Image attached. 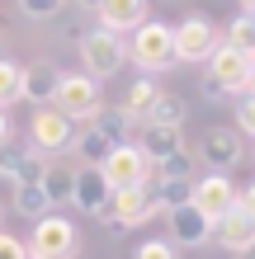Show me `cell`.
I'll return each mask as SVG.
<instances>
[{
    "label": "cell",
    "instance_id": "obj_1",
    "mask_svg": "<svg viewBox=\"0 0 255 259\" xmlns=\"http://www.w3.org/2000/svg\"><path fill=\"white\" fill-rule=\"evenodd\" d=\"M128 57L137 62V71L147 75H156V71H170L179 57H175V28L170 24H156V19H147L137 33H132L128 42Z\"/></svg>",
    "mask_w": 255,
    "mask_h": 259
},
{
    "label": "cell",
    "instance_id": "obj_2",
    "mask_svg": "<svg viewBox=\"0 0 255 259\" xmlns=\"http://www.w3.org/2000/svg\"><path fill=\"white\" fill-rule=\"evenodd\" d=\"M57 113H66L71 123H85L104 109V85L85 71H62V85H57V99H52Z\"/></svg>",
    "mask_w": 255,
    "mask_h": 259
},
{
    "label": "cell",
    "instance_id": "obj_3",
    "mask_svg": "<svg viewBox=\"0 0 255 259\" xmlns=\"http://www.w3.org/2000/svg\"><path fill=\"white\" fill-rule=\"evenodd\" d=\"M81 236L62 212H48V217L33 222V236H28V259H76Z\"/></svg>",
    "mask_w": 255,
    "mask_h": 259
},
{
    "label": "cell",
    "instance_id": "obj_4",
    "mask_svg": "<svg viewBox=\"0 0 255 259\" xmlns=\"http://www.w3.org/2000/svg\"><path fill=\"white\" fill-rule=\"evenodd\" d=\"M81 62H85V75L109 80V75H118V71H123V62H128V42L95 24V28L85 33V42H81Z\"/></svg>",
    "mask_w": 255,
    "mask_h": 259
},
{
    "label": "cell",
    "instance_id": "obj_5",
    "mask_svg": "<svg viewBox=\"0 0 255 259\" xmlns=\"http://www.w3.org/2000/svg\"><path fill=\"white\" fill-rule=\"evenodd\" d=\"M156 212H161V198H156V179H152V184H142V189L114 193V203L104 207L99 222H109V226H118V231H128V226H147Z\"/></svg>",
    "mask_w": 255,
    "mask_h": 259
},
{
    "label": "cell",
    "instance_id": "obj_6",
    "mask_svg": "<svg viewBox=\"0 0 255 259\" xmlns=\"http://www.w3.org/2000/svg\"><path fill=\"white\" fill-rule=\"evenodd\" d=\"M99 175L114 193H128V189L152 184V160L137 151V142H128V146H114V156L99 165Z\"/></svg>",
    "mask_w": 255,
    "mask_h": 259
},
{
    "label": "cell",
    "instance_id": "obj_7",
    "mask_svg": "<svg viewBox=\"0 0 255 259\" xmlns=\"http://www.w3.org/2000/svg\"><path fill=\"white\" fill-rule=\"evenodd\" d=\"M241 156H246V142H241L236 127H208L199 137V156L194 160L213 165V175H227L232 165H241Z\"/></svg>",
    "mask_w": 255,
    "mask_h": 259
},
{
    "label": "cell",
    "instance_id": "obj_8",
    "mask_svg": "<svg viewBox=\"0 0 255 259\" xmlns=\"http://www.w3.org/2000/svg\"><path fill=\"white\" fill-rule=\"evenodd\" d=\"M222 48L217 28L203 19V14H189L185 24L175 28V57L179 62H213V52Z\"/></svg>",
    "mask_w": 255,
    "mask_h": 259
},
{
    "label": "cell",
    "instance_id": "obj_9",
    "mask_svg": "<svg viewBox=\"0 0 255 259\" xmlns=\"http://www.w3.org/2000/svg\"><path fill=\"white\" fill-rule=\"evenodd\" d=\"M66 146H76V123L57 109H38L33 113V151L38 156H57Z\"/></svg>",
    "mask_w": 255,
    "mask_h": 259
},
{
    "label": "cell",
    "instance_id": "obj_10",
    "mask_svg": "<svg viewBox=\"0 0 255 259\" xmlns=\"http://www.w3.org/2000/svg\"><path fill=\"white\" fill-rule=\"evenodd\" d=\"M236 193H241V189H236L227 175H213V170H208L203 179H194V207H199L208 222L227 217V212L236 207Z\"/></svg>",
    "mask_w": 255,
    "mask_h": 259
},
{
    "label": "cell",
    "instance_id": "obj_11",
    "mask_svg": "<svg viewBox=\"0 0 255 259\" xmlns=\"http://www.w3.org/2000/svg\"><path fill=\"white\" fill-rule=\"evenodd\" d=\"M208 66H213V71H208V80H217L227 95H246V90H250V57H241L236 48H227V42L213 52V62H208Z\"/></svg>",
    "mask_w": 255,
    "mask_h": 259
},
{
    "label": "cell",
    "instance_id": "obj_12",
    "mask_svg": "<svg viewBox=\"0 0 255 259\" xmlns=\"http://www.w3.org/2000/svg\"><path fill=\"white\" fill-rule=\"evenodd\" d=\"M166 226H170V236H175V250H194V245H203V240H213V222H208L194 203L170 207L166 212Z\"/></svg>",
    "mask_w": 255,
    "mask_h": 259
},
{
    "label": "cell",
    "instance_id": "obj_13",
    "mask_svg": "<svg viewBox=\"0 0 255 259\" xmlns=\"http://www.w3.org/2000/svg\"><path fill=\"white\" fill-rule=\"evenodd\" d=\"M147 14H152V0H104L95 10V19H99V28L123 38V33H137L147 24Z\"/></svg>",
    "mask_w": 255,
    "mask_h": 259
},
{
    "label": "cell",
    "instance_id": "obj_14",
    "mask_svg": "<svg viewBox=\"0 0 255 259\" xmlns=\"http://www.w3.org/2000/svg\"><path fill=\"white\" fill-rule=\"evenodd\" d=\"M114 203V189L104 184V175L95 165H81L76 170V193H71V207L85 212V217H104V207Z\"/></svg>",
    "mask_w": 255,
    "mask_h": 259
},
{
    "label": "cell",
    "instance_id": "obj_15",
    "mask_svg": "<svg viewBox=\"0 0 255 259\" xmlns=\"http://www.w3.org/2000/svg\"><path fill=\"white\" fill-rule=\"evenodd\" d=\"M57 85H62V66H57V62H28V66H24V99H28V104L52 109Z\"/></svg>",
    "mask_w": 255,
    "mask_h": 259
},
{
    "label": "cell",
    "instance_id": "obj_16",
    "mask_svg": "<svg viewBox=\"0 0 255 259\" xmlns=\"http://www.w3.org/2000/svg\"><path fill=\"white\" fill-rule=\"evenodd\" d=\"M213 240L222 250H232V254H246V250H255V222L246 217L241 207H232L227 217L213 222Z\"/></svg>",
    "mask_w": 255,
    "mask_h": 259
},
{
    "label": "cell",
    "instance_id": "obj_17",
    "mask_svg": "<svg viewBox=\"0 0 255 259\" xmlns=\"http://www.w3.org/2000/svg\"><path fill=\"white\" fill-rule=\"evenodd\" d=\"M137 151L147 160H166L175 151H185V127H156V123H142L137 127Z\"/></svg>",
    "mask_w": 255,
    "mask_h": 259
},
{
    "label": "cell",
    "instance_id": "obj_18",
    "mask_svg": "<svg viewBox=\"0 0 255 259\" xmlns=\"http://www.w3.org/2000/svg\"><path fill=\"white\" fill-rule=\"evenodd\" d=\"M90 127L104 132L114 146H128V137H137V127H142V123H137V118H128L123 109H109V104H104V109L90 118Z\"/></svg>",
    "mask_w": 255,
    "mask_h": 259
},
{
    "label": "cell",
    "instance_id": "obj_19",
    "mask_svg": "<svg viewBox=\"0 0 255 259\" xmlns=\"http://www.w3.org/2000/svg\"><path fill=\"white\" fill-rule=\"evenodd\" d=\"M156 95H161V85L152 80V75H137V80L128 85V95H123V113L142 123V118H147V109L156 104Z\"/></svg>",
    "mask_w": 255,
    "mask_h": 259
},
{
    "label": "cell",
    "instance_id": "obj_20",
    "mask_svg": "<svg viewBox=\"0 0 255 259\" xmlns=\"http://www.w3.org/2000/svg\"><path fill=\"white\" fill-rule=\"evenodd\" d=\"M142 123H156V127H185V99L179 95H170V90H161L156 95V104L147 109V118Z\"/></svg>",
    "mask_w": 255,
    "mask_h": 259
},
{
    "label": "cell",
    "instance_id": "obj_21",
    "mask_svg": "<svg viewBox=\"0 0 255 259\" xmlns=\"http://www.w3.org/2000/svg\"><path fill=\"white\" fill-rule=\"evenodd\" d=\"M194 165H199V160H194L189 151H175V156L152 165V179H156V184H185V179H194Z\"/></svg>",
    "mask_w": 255,
    "mask_h": 259
},
{
    "label": "cell",
    "instance_id": "obj_22",
    "mask_svg": "<svg viewBox=\"0 0 255 259\" xmlns=\"http://www.w3.org/2000/svg\"><path fill=\"white\" fill-rule=\"evenodd\" d=\"M43 193H48V203H71V193H76V170H66V165H52L48 160V175H43Z\"/></svg>",
    "mask_w": 255,
    "mask_h": 259
},
{
    "label": "cell",
    "instance_id": "obj_23",
    "mask_svg": "<svg viewBox=\"0 0 255 259\" xmlns=\"http://www.w3.org/2000/svg\"><path fill=\"white\" fill-rule=\"evenodd\" d=\"M14 212L19 217H48L52 203H48V193H43V184H14Z\"/></svg>",
    "mask_w": 255,
    "mask_h": 259
},
{
    "label": "cell",
    "instance_id": "obj_24",
    "mask_svg": "<svg viewBox=\"0 0 255 259\" xmlns=\"http://www.w3.org/2000/svg\"><path fill=\"white\" fill-rule=\"evenodd\" d=\"M76 156H81V160H90V165H95V170H99V165H104V160L114 156V142H109V137H104V132L85 127V132H76Z\"/></svg>",
    "mask_w": 255,
    "mask_h": 259
},
{
    "label": "cell",
    "instance_id": "obj_25",
    "mask_svg": "<svg viewBox=\"0 0 255 259\" xmlns=\"http://www.w3.org/2000/svg\"><path fill=\"white\" fill-rule=\"evenodd\" d=\"M24 99V66H14L10 57L0 62V109H10V104Z\"/></svg>",
    "mask_w": 255,
    "mask_h": 259
},
{
    "label": "cell",
    "instance_id": "obj_26",
    "mask_svg": "<svg viewBox=\"0 0 255 259\" xmlns=\"http://www.w3.org/2000/svg\"><path fill=\"white\" fill-rule=\"evenodd\" d=\"M62 10H66V0H19V14H24V19H33V24H48Z\"/></svg>",
    "mask_w": 255,
    "mask_h": 259
},
{
    "label": "cell",
    "instance_id": "obj_27",
    "mask_svg": "<svg viewBox=\"0 0 255 259\" xmlns=\"http://www.w3.org/2000/svg\"><path fill=\"white\" fill-rule=\"evenodd\" d=\"M156 198H161V212L185 207V203H194V179H185V184H156Z\"/></svg>",
    "mask_w": 255,
    "mask_h": 259
},
{
    "label": "cell",
    "instance_id": "obj_28",
    "mask_svg": "<svg viewBox=\"0 0 255 259\" xmlns=\"http://www.w3.org/2000/svg\"><path fill=\"white\" fill-rule=\"evenodd\" d=\"M19 165H24V146H0V179H10V184H19Z\"/></svg>",
    "mask_w": 255,
    "mask_h": 259
},
{
    "label": "cell",
    "instance_id": "obj_29",
    "mask_svg": "<svg viewBox=\"0 0 255 259\" xmlns=\"http://www.w3.org/2000/svg\"><path fill=\"white\" fill-rule=\"evenodd\" d=\"M43 175H48V160L28 146L24 151V165H19V184H43Z\"/></svg>",
    "mask_w": 255,
    "mask_h": 259
},
{
    "label": "cell",
    "instance_id": "obj_30",
    "mask_svg": "<svg viewBox=\"0 0 255 259\" xmlns=\"http://www.w3.org/2000/svg\"><path fill=\"white\" fill-rule=\"evenodd\" d=\"M236 132L255 137V95H236Z\"/></svg>",
    "mask_w": 255,
    "mask_h": 259
},
{
    "label": "cell",
    "instance_id": "obj_31",
    "mask_svg": "<svg viewBox=\"0 0 255 259\" xmlns=\"http://www.w3.org/2000/svg\"><path fill=\"white\" fill-rule=\"evenodd\" d=\"M132 259H179V250L170 245V240H147V245H137Z\"/></svg>",
    "mask_w": 255,
    "mask_h": 259
},
{
    "label": "cell",
    "instance_id": "obj_32",
    "mask_svg": "<svg viewBox=\"0 0 255 259\" xmlns=\"http://www.w3.org/2000/svg\"><path fill=\"white\" fill-rule=\"evenodd\" d=\"M0 259H28V250H24L14 236H5V231H0Z\"/></svg>",
    "mask_w": 255,
    "mask_h": 259
},
{
    "label": "cell",
    "instance_id": "obj_33",
    "mask_svg": "<svg viewBox=\"0 0 255 259\" xmlns=\"http://www.w3.org/2000/svg\"><path fill=\"white\" fill-rule=\"evenodd\" d=\"M236 207H241V212H246V217L255 222V184H246L241 193H236Z\"/></svg>",
    "mask_w": 255,
    "mask_h": 259
},
{
    "label": "cell",
    "instance_id": "obj_34",
    "mask_svg": "<svg viewBox=\"0 0 255 259\" xmlns=\"http://www.w3.org/2000/svg\"><path fill=\"white\" fill-rule=\"evenodd\" d=\"M199 90H203V99H213V104H217V99H227V90H222L217 80H208V75L199 80Z\"/></svg>",
    "mask_w": 255,
    "mask_h": 259
},
{
    "label": "cell",
    "instance_id": "obj_35",
    "mask_svg": "<svg viewBox=\"0 0 255 259\" xmlns=\"http://www.w3.org/2000/svg\"><path fill=\"white\" fill-rule=\"evenodd\" d=\"M5 142H10V113L0 109V146H5Z\"/></svg>",
    "mask_w": 255,
    "mask_h": 259
},
{
    "label": "cell",
    "instance_id": "obj_36",
    "mask_svg": "<svg viewBox=\"0 0 255 259\" xmlns=\"http://www.w3.org/2000/svg\"><path fill=\"white\" fill-rule=\"evenodd\" d=\"M76 5H81V10H99L104 0H76Z\"/></svg>",
    "mask_w": 255,
    "mask_h": 259
},
{
    "label": "cell",
    "instance_id": "obj_37",
    "mask_svg": "<svg viewBox=\"0 0 255 259\" xmlns=\"http://www.w3.org/2000/svg\"><path fill=\"white\" fill-rule=\"evenodd\" d=\"M241 14H255V0H241Z\"/></svg>",
    "mask_w": 255,
    "mask_h": 259
},
{
    "label": "cell",
    "instance_id": "obj_38",
    "mask_svg": "<svg viewBox=\"0 0 255 259\" xmlns=\"http://www.w3.org/2000/svg\"><path fill=\"white\" fill-rule=\"evenodd\" d=\"M246 95H255V66H250V90H246Z\"/></svg>",
    "mask_w": 255,
    "mask_h": 259
},
{
    "label": "cell",
    "instance_id": "obj_39",
    "mask_svg": "<svg viewBox=\"0 0 255 259\" xmlns=\"http://www.w3.org/2000/svg\"><path fill=\"white\" fill-rule=\"evenodd\" d=\"M0 62H5V33H0Z\"/></svg>",
    "mask_w": 255,
    "mask_h": 259
},
{
    "label": "cell",
    "instance_id": "obj_40",
    "mask_svg": "<svg viewBox=\"0 0 255 259\" xmlns=\"http://www.w3.org/2000/svg\"><path fill=\"white\" fill-rule=\"evenodd\" d=\"M236 259H255V250H246V254H236Z\"/></svg>",
    "mask_w": 255,
    "mask_h": 259
},
{
    "label": "cell",
    "instance_id": "obj_41",
    "mask_svg": "<svg viewBox=\"0 0 255 259\" xmlns=\"http://www.w3.org/2000/svg\"><path fill=\"white\" fill-rule=\"evenodd\" d=\"M250 24H255V14H250Z\"/></svg>",
    "mask_w": 255,
    "mask_h": 259
}]
</instances>
